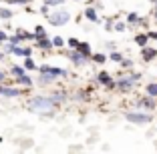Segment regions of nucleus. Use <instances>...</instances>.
<instances>
[{
  "instance_id": "1",
  "label": "nucleus",
  "mask_w": 157,
  "mask_h": 154,
  "mask_svg": "<svg viewBox=\"0 0 157 154\" xmlns=\"http://www.w3.org/2000/svg\"><path fill=\"white\" fill-rule=\"evenodd\" d=\"M56 106V102L48 96V98H42V96H38V98H33L30 100V108L36 112V110H52Z\"/></svg>"
},
{
  "instance_id": "2",
  "label": "nucleus",
  "mask_w": 157,
  "mask_h": 154,
  "mask_svg": "<svg viewBox=\"0 0 157 154\" xmlns=\"http://www.w3.org/2000/svg\"><path fill=\"white\" fill-rule=\"evenodd\" d=\"M125 118L129 122H135V124H147L151 122V114H139V112H127Z\"/></svg>"
},
{
  "instance_id": "3",
  "label": "nucleus",
  "mask_w": 157,
  "mask_h": 154,
  "mask_svg": "<svg viewBox=\"0 0 157 154\" xmlns=\"http://www.w3.org/2000/svg\"><path fill=\"white\" fill-rule=\"evenodd\" d=\"M48 22L55 24V26H63V24L69 22V12H56L48 16Z\"/></svg>"
},
{
  "instance_id": "4",
  "label": "nucleus",
  "mask_w": 157,
  "mask_h": 154,
  "mask_svg": "<svg viewBox=\"0 0 157 154\" xmlns=\"http://www.w3.org/2000/svg\"><path fill=\"white\" fill-rule=\"evenodd\" d=\"M67 56H69V60H73L75 64H85V60H87V56H85L83 52H78L77 48L71 50V52H67Z\"/></svg>"
},
{
  "instance_id": "5",
  "label": "nucleus",
  "mask_w": 157,
  "mask_h": 154,
  "mask_svg": "<svg viewBox=\"0 0 157 154\" xmlns=\"http://www.w3.org/2000/svg\"><path fill=\"white\" fill-rule=\"evenodd\" d=\"M141 56H143L145 62H149V60H153V58L157 56V50H155V48H147V46H143V48H141Z\"/></svg>"
},
{
  "instance_id": "6",
  "label": "nucleus",
  "mask_w": 157,
  "mask_h": 154,
  "mask_svg": "<svg viewBox=\"0 0 157 154\" xmlns=\"http://www.w3.org/2000/svg\"><path fill=\"white\" fill-rule=\"evenodd\" d=\"M135 82H137V80H135L133 76H129V78H123V80H119V82H117V88H121V90H129V88L133 86Z\"/></svg>"
},
{
  "instance_id": "7",
  "label": "nucleus",
  "mask_w": 157,
  "mask_h": 154,
  "mask_svg": "<svg viewBox=\"0 0 157 154\" xmlns=\"http://www.w3.org/2000/svg\"><path fill=\"white\" fill-rule=\"evenodd\" d=\"M139 106H143V108H149V110H151V108H155V98L147 94L145 98H141V100H139Z\"/></svg>"
},
{
  "instance_id": "8",
  "label": "nucleus",
  "mask_w": 157,
  "mask_h": 154,
  "mask_svg": "<svg viewBox=\"0 0 157 154\" xmlns=\"http://www.w3.org/2000/svg\"><path fill=\"white\" fill-rule=\"evenodd\" d=\"M99 82H101V84H105L107 88H115V82L111 80V76H109L107 72H101V74H99Z\"/></svg>"
},
{
  "instance_id": "9",
  "label": "nucleus",
  "mask_w": 157,
  "mask_h": 154,
  "mask_svg": "<svg viewBox=\"0 0 157 154\" xmlns=\"http://www.w3.org/2000/svg\"><path fill=\"white\" fill-rule=\"evenodd\" d=\"M42 72H51V74H55V76H67L65 70H60V68H51V66H40V74Z\"/></svg>"
},
{
  "instance_id": "10",
  "label": "nucleus",
  "mask_w": 157,
  "mask_h": 154,
  "mask_svg": "<svg viewBox=\"0 0 157 154\" xmlns=\"http://www.w3.org/2000/svg\"><path fill=\"white\" fill-rule=\"evenodd\" d=\"M0 94H4V96H18L20 90H18V88H12V86H0Z\"/></svg>"
},
{
  "instance_id": "11",
  "label": "nucleus",
  "mask_w": 157,
  "mask_h": 154,
  "mask_svg": "<svg viewBox=\"0 0 157 154\" xmlns=\"http://www.w3.org/2000/svg\"><path fill=\"white\" fill-rule=\"evenodd\" d=\"M12 54H16V56H24V58H26V56H30V48H28V46H22V48H20V46H14Z\"/></svg>"
},
{
  "instance_id": "12",
  "label": "nucleus",
  "mask_w": 157,
  "mask_h": 154,
  "mask_svg": "<svg viewBox=\"0 0 157 154\" xmlns=\"http://www.w3.org/2000/svg\"><path fill=\"white\" fill-rule=\"evenodd\" d=\"M36 46H38V48H42V50H48V48H51V46H52V40H48V38H36Z\"/></svg>"
},
{
  "instance_id": "13",
  "label": "nucleus",
  "mask_w": 157,
  "mask_h": 154,
  "mask_svg": "<svg viewBox=\"0 0 157 154\" xmlns=\"http://www.w3.org/2000/svg\"><path fill=\"white\" fill-rule=\"evenodd\" d=\"M55 80V74H51V72H42V76H40V80H38V84H48V82H52Z\"/></svg>"
},
{
  "instance_id": "14",
  "label": "nucleus",
  "mask_w": 157,
  "mask_h": 154,
  "mask_svg": "<svg viewBox=\"0 0 157 154\" xmlns=\"http://www.w3.org/2000/svg\"><path fill=\"white\" fill-rule=\"evenodd\" d=\"M77 50H78V52H83V54L87 56V58H89V56H93V54H91V46H89L87 42H81V44H78V48H77Z\"/></svg>"
},
{
  "instance_id": "15",
  "label": "nucleus",
  "mask_w": 157,
  "mask_h": 154,
  "mask_svg": "<svg viewBox=\"0 0 157 154\" xmlns=\"http://www.w3.org/2000/svg\"><path fill=\"white\" fill-rule=\"evenodd\" d=\"M147 40H149V34H137V36H135V42H137L141 48L147 46Z\"/></svg>"
},
{
  "instance_id": "16",
  "label": "nucleus",
  "mask_w": 157,
  "mask_h": 154,
  "mask_svg": "<svg viewBox=\"0 0 157 154\" xmlns=\"http://www.w3.org/2000/svg\"><path fill=\"white\" fill-rule=\"evenodd\" d=\"M85 16H87L89 20H93V22H97V20H99V16H97V12H95V8H87V10H85Z\"/></svg>"
},
{
  "instance_id": "17",
  "label": "nucleus",
  "mask_w": 157,
  "mask_h": 154,
  "mask_svg": "<svg viewBox=\"0 0 157 154\" xmlns=\"http://www.w3.org/2000/svg\"><path fill=\"white\" fill-rule=\"evenodd\" d=\"M16 80L22 84V86H33V80H30V76H26V74H22V76H18Z\"/></svg>"
},
{
  "instance_id": "18",
  "label": "nucleus",
  "mask_w": 157,
  "mask_h": 154,
  "mask_svg": "<svg viewBox=\"0 0 157 154\" xmlns=\"http://www.w3.org/2000/svg\"><path fill=\"white\" fill-rule=\"evenodd\" d=\"M147 94L153 96V98H157V82H153V84H149V86H147Z\"/></svg>"
},
{
  "instance_id": "19",
  "label": "nucleus",
  "mask_w": 157,
  "mask_h": 154,
  "mask_svg": "<svg viewBox=\"0 0 157 154\" xmlns=\"http://www.w3.org/2000/svg\"><path fill=\"white\" fill-rule=\"evenodd\" d=\"M10 72H12L14 76H22V74H24V68L22 66H12V68H10Z\"/></svg>"
},
{
  "instance_id": "20",
  "label": "nucleus",
  "mask_w": 157,
  "mask_h": 154,
  "mask_svg": "<svg viewBox=\"0 0 157 154\" xmlns=\"http://www.w3.org/2000/svg\"><path fill=\"white\" fill-rule=\"evenodd\" d=\"M51 98L55 100L56 104H59V102H63V100H65V94H63V92H55V94H51Z\"/></svg>"
},
{
  "instance_id": "21",
  "label": "nucleus",
  "mask_w": 157,
  "mask_h": 154,
  "mask_svg": "<svg viewBox=\"0 0 157 154\" xmlns=\"http://www.w3.org/2000/svg\"><path fill=\"white\" fill-rule=\"evenodd\" d=\"M24 68H28V70H34L36 68V64L30 60V56H26V60H24Z\"/></svg>"
},
{
  "instance_id": "22",
  "label": "nucleus",
  "mask_w": 157,
  "mask_h": 154,
  "mask_svg": "<svg viewBox=\"0 0 157 154\" xmlns=\"http://www.w3.org/2000/svg\"><path fill=\"white\" fill-rule=\"evenodd\" d=\"M127 20H129L131 24H137V22H141V18H139V16H137V14H135V12H131L129 16H127Z\"/></svg>"
},
{
  "instance_id": "23",
  "label": "nucleus",
  "mask_w": 157,
  "mask_h": 154,
  "mask_svg": "<svg viewBox=\"0 0 157 154\" xmlns=\"http://www.w3.org/2000/svg\"><path fill=\"white\" fill-rule=\"evenodd\" d=\"M34 36H36V38H44V36H46V30H44L42 26H36V32H34Z\"/></svg>"
},
{
  "instance_id": "24",
  "label": "nucleus",
  "mask_w": 157,
  "mask_h": 154,
  "mask_svg": "<svg viewBox=\"0 0 157 154\" xmlns=\"http://www.w3.org/2000/svg\"><path fill=\"white\" fill-rule=\"evenodd\" d=\"M10 16H12V12H10V10H6V8H0V18H6V20H8Z\"/></svg>"
},
{
  "instance_id": "25",
  "label": "nucleus",
  "mask_w": 157,
  "mask_h": 154,
  "mask_svg": "<svg viewBox=\"0 0 157 154\" xmlns=\"http://www.w3.org/2000/svg\"><path fill=\"white\" fill-rule=\"evenodd\" d=\"M65 0H44V4H48V6H59V4H63Z\"/></svg>"
},
{
  "instance_id": "26",
  "label": "nucleus",
  "mask_w": 157,
  "mask_h": 154,
  "mask_svg": "<svg viewBox=\"0 0 157 154\" xmlns=\"http://www.w3.org/2000/svg\"><path fill=\"white\" fill-rule=\"evenodd\" d=\"M52 44H55V46H63V44H65V40H63L60 36H55V38H52Z\"/></svg>"
},
{
  "instance_id": "27",
  "label": "nucleus",
  "mask_w": 157,
  "mask_h": 154,
  "mask_svg": "<svg viewBox=\"0 0 157 154\" xmlns=\"http://www.w3.org/2000/svg\"><path fill=\"white\" fill-rule=\"evenodd\" d=\"M78 44H81V42H78L77 38H69V46L71 48H78Z\"/></svg>"
},
{
  "instance_id": "28",
  "label": "nucleus",
  "mask_w": 157,
  "mask_h": 154,
  "mask_svg": "<svg viewBox=\"0 0 157 154\" xmlns=\"http://www.w3.org/2000/svg\"><path fill=\"white\" fill-rule=\"evenodd\" d=\"M111 60H115V62H123V56H121L119 52H113V54H111Z\"/></svg>"
},
{
  "instance_id": "29",
  "label": "nucleus",
  "mask_w": 157,
  "mask_h": 154,
  "mask_svg": "<svg viewBox=\"0 0 157 154\" xmlns=\"http://www.w3.org/2000/svg\"><path fill=\"white\" fill-rule=\"evenodd\" d=\"M20 40H22V36H20V32H18V34H14V36L10 38V42H12V44H18Z\"/></svg>"
},
{
  "instance_id": "30",
  "label": "nucleus",
  "mask_w": 157,
  "mask_h": 154,
  "mask_svg": "<svg viewBox=\"0 0 157 154\" xmlns=\"http://www.w3.org/2000/svg\"><path fill=\"white\" fill-rule=\"evenodd\" d=\"M93 60L101 64V62H105V56H103V54H93Z\"/></svg>"
},
{
  "instance_id": "31",
  "label": "nucleus",
  "mask_w": 157,
  "mask_h": 154,
  "mask_svg": "<svg viewBox=\"0 0 157 154\" xmlns=\"http://www.w3.org/2000/svg\"><path fill=\"white\" fill-rule=\"evenodd\" d=\"M115 30H117V32H123V30H125V24H123V22H117V24H115Z\"/></svg>"
},
{
  "instance_id": "32",
  "label": "nucleus",
  "mask_w": 157,
  "mask_h": 154,
  "mask_svg": "<svg viewBox=\"0 0 157 154\" xmlns=\"http://www.w3.org/2000/svg\"><path fill=\"white\" fill-rule=\"evenodd\" d=\"M14 46H16V44H12V42H10V44H6V46H4V50H6V52H12Z\"/></svg>"
},
{
  "instance_id": "33",
  "label": "nucleus",
  "mask_w": 157,
  "mask_h": 154,
  "mask_svg": "<svg viewBox=\"0 0 157 154\" xmlns=\"http://www.w3.org/2000/svg\"><path fill=\"white\" fill-rule=\"evenodd\" d=\"M12 4H26V2H30V0H10Z\"/></svg>"
},
{
  "instance_id": "34",
  "label": "nucleus",
  "mask_w": 157,
  "mask_h": 154,
  "mask_svg": "<svg viewBox=\"0 0 157 154\" xmlns=\"http://www.w3.org/2000/svg\"><path fill=\"white\" fill-rule=\"evenodd\" d=\"M6 38H8V36H6V32H2V30H0V42H4Z\"/></svg>"
},
{
  "instance_id": "35",
  "label": "nucleus",
  "mask_w": 157,
  "mask_h": 154,
  "mask_svg": "<svg viewBox=\"0 0 157 154\" xmlns=\"http://www.w3.org/2000/svg\"><path fill=\"white\" fill-rule=\"evenodd\" d=\"M149 34V38H151V40H157V32H147Z\"/></svg>"
},
{
  "instance_id": "36",
  "label": "nucleus",
  "mask_w": 157,
  "mask_h": 154,
  "mask_svg": "<svg viewBox=\"0 0 157 154\" xmlns=\"http://www.w3.org/2000/svg\"><path fill=\"white\" fill-rule=\"evenodd\" d=\"M40 12H42V14H46V12H48V4H44V6H42V8H40Z\"/></svg>"
},
{
  "instance_id": "37",
  "label": "nucleus",
  "mask_w": 157,
  "mask_h": 154,
  "mask_svg": "<svg viewBox=\"0 0 157 154\" xmlns=\"http://www.w3.org/2000/svg\"><path fill=\"white\" fill-rule=\"evenodd\" d=\"M2 80H4V72H0V82H2Z\"/></svg>"
},
{
  "instance_id": "38",
  "label": "nucleus",
  "mask_w": 157,
  "mask_h": 154,
  "mask_svg": "<svg viewBox=\"0 0 157 154\" xmlns=\"http://www.w3.org/2000/svg\"><path fill=\"white\" fill-rule=\"evenodd\" d=\"M2 58H4V54H2V52H0V60H2Z\"/></svg>"
},
{
  "instance_id": "39",
  "label": "nucleus",
  "mask_w": 157,
  "mask_h": 154,
  "mask_svg": "<svg viewBox=\"0 0 157 154\" xmlns=\"http://www.w3.org/2000/svg\"><path fill=\"white\" fill-rule=\"evenodd\" d=\"M155 18H157V8H155Z\"/></svg>"
},
{
  "instance_id": "40",
  "label": "nucleus",
  "mask_w": 157,
  "mask_h": 154,
  "mask_svg": "<svg viewBox=\"0 0 157 154\" xmlns=\"http://www.w3.org/2000/svg\"><path fill=\"white\" fill-rule=\"evenodd\" d=\"M153 2H155V4H157V0H153Z\"/></svg>"
}]
</instances>
